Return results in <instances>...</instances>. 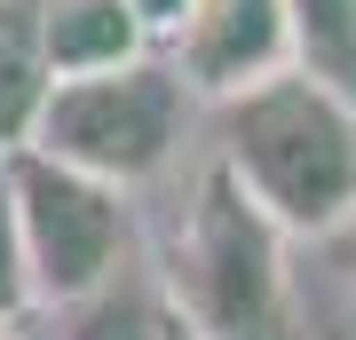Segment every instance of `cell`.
I'll return each mask as SVG.
<instances>
[{
  "instance_id": "obj_6",
  "label": "cell",
  "mask_w": 356,
  "mask_h": 340,
  "mask_svg": "<svg viewBox=\"0 0 356 340\" xmlns=\"http://www.w3.org/2000/svg\"><path fill=\"white\" fill-rule=\"evenodd\" d=\"M159 48L135 0H48V72H103Z\"/></svg>"
},
{
  "instance_id": "obj_12",
  "label": "cell",
  "mask_w": 356,
  "mask_h": 340,
  "mask_svg": "<svg viewBox=\"0 0 356 340\" xmlns=\"http://www.w3.org/2000/svg\"><path fill=\"white\" fill-rule=\"evenodd\" d=\"M341 238H348V293H356V222L341 229Z\"/></svg>"
},
{
  "instance_id": "obj_10",
  "label": "cell",
  "mask_w": 356,
  "mask_h": 340,
  "mask_svg": "<svg viewBox=\"0 0 356 340\" xmlns=\"http://www.w3.org/2000/svg\"><path fill=\"white\" fill-rule=\"evenodd\" d=\"M32 309V277H24V245H16V214H8V175H0V325Z\"/></svg>"
},
{
  "instance_id": "obj_13",
  "label": "cell",
  "mask_w": 356,
  "mask_h": 340,
  "mask_svg": "<svg viewBox=\"0 0 356 340\" xmlns=\"http://www.w3.org/2000/svg\"><path fill=\"white\" fill-rule=\"evenodd\" d=\"M8 340H16V332H8Z\"/></svg>"
},
{
  "instance_id": "obj_5",
  "label": "cell",
  "mask_w": 356,
  "mask_h": 340,
  "mask_svg": "<svg viewBox=\"0 0 356 340\" xmlns=\"http://www.w3.org/2000/svg\"><path fill=\"white\" fill-rule=\"evenodd\" d=\"M166 63H175L182 79H191L198 103H222L238 88H254V79L285 72L293 56V16L285 0H182L175 32L159 40Z\"/></svg>"
},
{
  "instance_id": "obj_3",
  "label": "cell",
  "mask_w": 356,
  "mask_h": 340,
  "mask_svg": "<svg viewBox=\"0 0 356 340\" xmlns=\"http://www.w3.org/2000/svg\"><path fill=\"white\" fill-rule=\"evenodd\" d=\"M166 301L206 340H285V229L214 159L191 190L182 238L166 245Z\"/></svg>"
},
{
  "instance_id": "obj_2",
  "label": "cell",
  "mask_w": 356,
  "mask_h": 340,
  "mask_svg": "<svg viewBox=\"0 0 356 340\" xmlns=\"http://www.w3.org/2000/svg\"><path fill=\"white\" fill-rule=\"evenodd\" d=\"M191 111H198L191 79L166 63V48H143L127 63H103V72H56L24 143L64 166H88L119 190H143L182 159Z\"/></svg>"
},
{
  "instance_id": "obj_8",
  "label": "cell",
  "mask_w": 356,
  "mask_h": 340,
  "mask_svg": "<svg viewBox=\"0 0 356 340\" xmlns=\"http://www.w3.org/2000/svg\"><path fill=\"white\" fill-rule=\"evenodd\" d=\"M159 285L135 277V261L119 269V277H103L95 293H79V301H64L56 316H64V340H159Z\"/></svg>"
},
{
  "instance_id": "obj_9",
  "label": "cell",
  "mask_w": 356,
  "mask_h": 340,
  "mask_svg": "<svg viewBox=\"0 0 356 340\" xmlns=\"http://www.w3.org/2000/svg\"><path fill=\"white\" fill-rule=\"evenodd\" d=\"M285 16H293V56L356 103V0H285Z\"/></svg>"
},
{
  "instance_id": "obj_7",
  "label": "cell",
  "mask_w": 356,
  "mask_h": 340,
  "mask_svg": "<svg viewBox=\"0 0 356 340\" xmlns=\"http://www.w3.org/2000/svg\"><path fill=\"white\" fill-rule=\"evenodd\" d=\"M48 79V0H0V151L32 135Z\"/></svg>"
},
{
  "instance_id": "obj_4",
  "label": "cell",
  "mask_w": 356,
  "mask_h": 340,
  "mask_svg": "<svg viewBox=\"0 0 356 340\" xmlns=\"http://www.w3.org/2000/svg\"><path fill=\"white\" fill-rule=\"evenodd\" d=\"M0 175H8V214H16V245H24L32 309H64L127 269V190L119 182L64 166L32 143H8Z\"/></svg>"
},
{
  "instance_id": "obj_1",
  "label": "cell",
  "mask_w": 356,
  "mask_h": 340,
  "mask_svg": "<svg viewBox=\"0 0 356 340\" xmlns=\"http://www.w3.org/2000/svg\"><path fill=\"white\" fill-rule=\"evenodd\" d=\"M214 159L285 238H341L356 222V103L309 63L254 79L214 103Z\"/></svg>"
},
{
  "instance_id": "obj_11",
  "label": "cell",
  "mask_w": 356,
  "mask_h": 340,
  "mask_svg": "<svg viewBox=\"0 0 356 340\" xmlns=\"http://www.w3.org/2000/svg\"><path fill=\"white\" fill-rule=\"evenodd\" d=\"M135 8H143V24H151V40H166L175 16H182V0H135Z\"/></svg>"
}]
</instances>
